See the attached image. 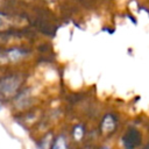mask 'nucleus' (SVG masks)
I'll return each mask as SVG.
<instances>
[{"label": "nucleus", "instance_id": "39448f33", "mask_svg": "<svg viewBox=\"0 0 149 149\" xmlns=\"http://www.w3.org/2000/svg\"><path fill=\"white\" fill-rule=\"evenodd\" d=\"M51 149H68L65 139H64L63 136H59V137L55 141V143H54V146H52Z\"/></svg>", "mask_w": 149, "mask_h": 149}, {"label": "nucleus", "instance_id": "9d476101", "mask_svg": "<svg viewBox=\"0 0 149 149\" xmlns=\"http://www.w3.org/2000/svg\"><path fill=\"white\" fill-rule=\"evenodd\" d=\"M102 149H107V148H102Z\"/></svg>", "mask_w": 149, "mask_h": 149}, {"label": "nucleus", "instance_id": "6e6552de", "mask_svg": "<svg viewBox=\"0 0 149 149\" xmlns=\"http://www.w3.org/2000/svg\"><path fill=\"white\" fill-rule=\"evenodd\" d=\"M144 149H149V144H148V146H147V147H146Z\"/></svg>", "mask_w": 149, "mask_h": 149}, {"label": "nucleus", "instance_id": "0eeeda50", "mask_svg": "<svg viewBox=\"0 0 149 149\" xmlns=\"http://www.w3.org/2000/svg\"><path fill=\"white\" fill-rule=\"evenodd\" d=\"M83 135H84V128H83L81 126H77V127L74 128V130H73V136H74V139H76V140H80V139L83 137Z\"/></svg>", "mask_w": 149, "mask_h": 149}, {"label": "nucleus", "instance_id": "423d86ee", "mask_svg": "<svg viewBox=\"0 0 149 149\" xmlns=\"http://www.w3.org/2000/svg\"><path fill=\"white\" fill-rule=\"evenodd\" d=\"M9 24H10V22H9L7 15L0 13V30H2V29H7V28L9 27Z\"/></svg>", "mask_w": 149, "mask_h": 149}, {"label": "nucleus", "instance_id": "20e7f679", "mask_svg": "<svg viewBox=\"0 0 149 149\" xmlns=\"http://www.w3.org/2000/svg\"><path fill=\"white\" fill-rule=\"evenodd\" d=\"M115 127H116V119H115V116L113 114H111V113L105 115L102 121H101V130H102V133L111 134V133L114 132Z\"/></svg>", "mask_w": 149, "mask_h": 149}, {"label": "nucleus", "instance_id": "f03ea898", "mask_svg": "<svg viewBox=\"0 0 149 149\" xmlns=\"http://www.w3.org/2000/svg\"><path fill=\"white\" fill-rule=\"evenodd\" d=\"M141 139H142L141 133L137 129L130 128L127 130V133H125L122 137V142L126 149H135L141 143Z\"/></svg>", "mask_w": 149, "mask_h": 149}, {"label": "nucleus", "instance_id": "f257e3e1", "mask_svg": "<svg viewBox=\"0 0 149 149\" xmlns=\"http://www.w3.org/2000/svg\"><path fill=\"white\" fill-rule=\"evenodd\" d=\"M21 86V78L16 74L6 76L0 79V94L2 97L9 98L16 94Z\"/></svg>", "mask_w": 149, "mask_h": 149}, {"label": "nucleus", "instance_id": "7ed1b4c3", "mask_svg": "<svg viewBox=\"0 0 149 149\" xmlns=\"http://www.w3.org/2000/svg\"><path fill=\"white\" fill-rule=\"evenodd\" d=\"M26 55H27L26 50L20 48H13L3 54H0V63H14L24 58Z\"/></svg>", "mask_w": 149, "mask_h": 149}, {"label": "nucleus", "instance_id": "9b49d317", "mask_svg": "<svg viewBox=\"0 0 149 149\" xmlns=\"http://www.w3.org/2000/svg\"><path fill=\"white\" fill-rule=\"evenodd\" d=\"M49 1H52V0H49Z\"/></svg>", "mask_w": 149, "mask_h": 149}, {"label": "nucleus", "instance_id": "1a4fd4ad", "mask_svg": "<svg viewBox=\"0 0 149 149\" xmlns=\"http://www.w3.org/2000/svg\"><path fill=\"white\" fill-rule=\"evenodd\" d=\"M1 108H2V105H1V104H0V111H1Z\"/></svg>", "mask_w": 149, "mask_h": 149}]
</instances>
